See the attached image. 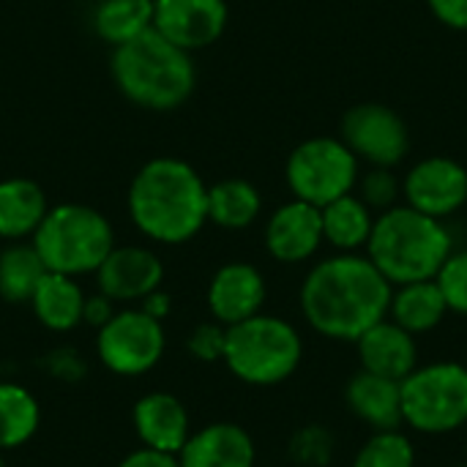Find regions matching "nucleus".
I'll return each mask as SVG.
<instances>
[{
	"mask_svg": "<svg viewBox=\"0 0 467 467\" xmlns=\"http://www.w3.org/2000/svg\"><path fill=\"white\" fill-rule=\"evenodd\" d=\"M394 285L367 254L339 252L320 260L301 285V312L326 339L356 342L389 317Z\"/></svg>",
	"mask_w": 467,
	"mask_h": 467,
	"instance_id": "1",
	"label": "nucleus"
},
{
	"mask_svg": "<svg viewBox=\"0 0 467 467\" xmlns=\"http://www.w3.org/2000/svg\"><path fill=\"white\" fill-rule=\"evenodd\" d=\"M129 216L156 244L178 246L208 224V186L200 172L175 156L145 161L129 186Z\"/></svg>",
	"mask_w": 467,
	"mask_h": 467,
	"instance_id": "2",
	"label": "nucleus"
},
{
	"mask_svg": "<svg viewBox=\"0 0 467 467\" xmlns=\"http://www.w3.org/2000/svg\"><path fill=\"white\" fill-rule=\"evenodd\" d=\"M109 74L123 99L153 112L178 109L197 88L192 52L175 47L153 27L134 41L112 47Z\"/></svg>",
	"mask_w": 467,
	"mask_h": 467,
	"instance_id": "3",
	"label": "nucleus"
},
{
	"mask_svg": "<svg viewBox=\"0 0 467 467\" xmlns=\"http://www.w3.org/2000/svg\"><path fill=\"white\" fill-rule=\"evenodd\" d=\"M451 252L454 241L443 219L410 205H394L375 216L367 241V257L394 287L435 279Z\"/></svg>",
	"mask_w": 467,
	"mask_h": 467,
	"instance_id": "4",
	"label": "nucleus"
},
{
	"mask_svg": "<svg viewBox=\"0 0 467 467\" xmlns=\"http://www.w3.org/2000/svg\"><path fill=\"white\" fill-rule=\"evenodd\" d=\"M30 244L47 271L79 279L85 274H96L112 252L115 230L101 211L82 202H60L49 205Z\"/></svg>",
	"mask_w": 467,
	"mask_h": 467,
	"instance_id": "5",
	"label": "nucleus"
},
{
	"mask_svg": "<svg viewBox=\"0 0 467 467\" xmlns=\"http://www.w3.org/2000/svg\"><path fill=\"white\" fill-rule=\"evenodd\" d=\"M304 342L293 323L276 315H254L227 328L224 364L246 386H279L296 375Z\"/></svg>",
	"mask_w": 467,
	"mask_h": 467,
	"instance_id": "6",
	"label": "nucleus"
},
{
	"mask_svg": "<svg viewBox=\"0 0 467 467\" xmlns=\"http://www.w3.org/2000/svg\"><path fill=\"white\" fill-rule=\"evenodd\" d=\"M402 424L424 435H449L467 424V364L416 367L402 383Z\"/></svg>",
	"mask_w": 467,
	"mask_h": 467,
	"instance_id": "7",
	"label": "nucleus"
},
{
	"mask_svg": "<svg viewBox=\"0 0 467 467\" xmlns=\"http://www.w3.org/2000/svg\"><path fill=\"white\" fill-rule=\"evenodd\" d=\"M358 159L339 137H309L296 145L285 161V181L296 200L328 205L356 192Z\"/></svg>",
	"mask_w": 467,
	"mask_h": 467,
	"instance_id": "8",
	"label": "nucleus"
},
{
	"mask_svg": "<svg viewBox=\"0 0 467 467\" xmlns=\"http://www.w3.org/2000/svg\"><path fill=\"white\" fill-rule=\"evenodd\" d=\"M167 350V334L159 320L140 306L118 309L96 334V358L120 378H140L159 367Z\"/></svg>",
	"mask_w": 467,
	"mask_h": 467,
	"instance_id": "9",
	"label": "nucleus"
},
{
	"mask_svg": "<svg viewBox=\"0 0 467 467\" xmlns=\"http://www.w3.org/2000/svg\"><path fill=\"white\" fill-rule=\"evenodd\" d=\"M339 140L356 153L358 161L389 170H394L410 148V131L405 118L380 101H364L350 107L342 118Z\"/></svg>",
	"mask_w": 467,
	"mask_h": 467,
	"instance_id": "10",
	"label": "nucleus"
},
{
	"mask_svg": "<svg viewBox=\"0 0 467 467\" xmlns=\"http://www.w3.org/2000/svg\"><path fill=\"white\" fill-rule=\"evenodd\" d=\"M405 205L449 219L467 202V170L449 156H430L416 161L402 181Z\"/></svg>",
	"mask_w": 467,
	"mask_h": 467,
	"instance_id": "11",
	"label": "nucleus"
},
{
	"mask_svg": "<svg viewBox=\"0 0 467 467\" xmlns=\"http://www.w3.org/2000/svg\"><path fill=\"white\" fill-rule=\"evenodd\" d=\"M227 22V0H153V30L186 52L216 44Z\"/></svg>",
	"mask_w": 467,
	"mask_h": 467,
	"instance_id": "12",
	"label": "nucleus"
},
{
	"mask_svg": "<svg viewBox=\"0 0 467 467\" xmlns=\"http://www.w3.org/2000/svg\"><path fill=\"white\" fill-rule=\"evenodd\" d=\"M96 287L115 304H140L145 296L161 287L164 263L148 246H112L104 263L96 268Z\"/></svg>",
	"mask_w": 467,
	"mask_h": 467,
	"instance_id": "13",
	"label": "nucleus"
},
{
	"mask_svg": "<svg viewBox=\"0 0 467 467\" xmlns=\"http://www.w3.org/2000/svg\"><path fill=\"white\" fill-rule=\"evenodd\" d=\"M268 287H265V276L260 274V268H254L252 263H224L222 268L213 271L211 282H208V312L216 323H222L224 328L244 323L254 315L263 312Z\"/></svg>",
	"mask_w": 467,
	"mask_h": 467,
	"instance_id": "14",
	"label": "nucleus"
},
{
	"mask_svg": "<svg viewBox=\"0 0 467 467\" xmlns=\"http://www.w3.org/2000/svg\"><path fill=\"white\" fill-rule=\"evenodd\" d=\"M263 241H265L268 254L276 263L296 265V263L312 260L317 254V249L326 244L320 208L293 197L290 202L279 205L268 216Z\"/></svg>",
	"mask_w": 467,
	"mask_h": 467,
	"instance_id": "15",
	"label": "nucleus"
},
{
	"mask_svg": "<svg viewBox=\"0 0 467 467\" xmlns=\"http://www.w3.org/2000/svg\"><path fill=\"white\" fill-rule=\"evenodd\" d=\"M131 427L142 446L178 454L192 435L186 405L167 391L142 394L131 408Z\"/></svg>",
	"mask_w": 467,
	"mask_h": 467,
	"instance_id": "16",
	"label": "nucleus"
},
{
	"mask_svg": "<svg viewBox=\"0 0 467 467\" xmlns=\"http://www.w3.org/2000/svg\"><path fill=\"white\" fill-rule=\"evenodd\" d=\"M178 462L181 467H254L257 449L241 424L213 421L189 435Z\"/></svg>",
	"mask_w": 467,
	"mask_h": 467,
	"instance_id": "17",
	"label": "nucleus"
},
{
	"mask_svg": "<svg viewBox=\"0 0 467 467\" xmlns=\"http://www.w3.org/2000/svg\"><path fill=\"white\" fill-rule=\"evenodd\" d=\"M358 361L364 372L389 378V380H405L419 367V348L413 334H408L394 320L383 317L372 328H367L358 339Z\"/></svg>",
	"mask_w": 467,
	"mask_h": 467,
	"instance_id": "18",
	"label": "nucleus"
},
{
	"mask_svg": "<svg viewBox=\"0 0 467 467\" xmlns=\"http://www.w3.org/2000/svg\"><path fill=\"white\" fill-rule=\"evenodd\" d=\"M348 408L369 424L375 432L402 427V389L400 380H389L372 372H358L345 389Z\"/></svg>",
	"mask_w": 467,
	"mask_h": 467,
	"instance_id": "19",
	"label": "nucleus"
},
{
	"mask_svg": "<svg viewBox=\"0 0 467 467\" xmlns=\"http://www.w3.org/2000/svg\"><path fill=\"white\" fill-rule=\"evenodd\" d=\"M47 211V192L33 178L14 175L0 181V241L14 244L33 238Z\"/></svg>",
	"mask_w": 467,
	"mask_h": 467,
	"instance_id": "20",
	"label": "nucleus"
},
{
	"mask_svg": "<svg viewBox=\"0 0 467 467\" xmlns=\"http://www.w3.org/2000/svg\"><path fill=\"white\" fill-rule=\"evenodd\" d=\"M27 304L33 309V317L47 331L68 334L77 326H82L85 290L79 287V282L74 276L47 271Z\"/></svg>",
	"mask_w": 467,
	"mask_h": 467,
	"instance_id": "21",
	"label": "nucleus"
},
{
	"mask_svg": "<svg viewBox=\"0 0 467 467\" xmlns=\"http://www.w3.org/2000/svg\"><path fill=\"white\" fill-rule=\"evenodd\" d=\"M389 315L397 326H402L408 334H427L443 323L449 315L446 298L438 287L435 279L424 282H410V285H397L391 293Z\"/></svg>",
	"mask_w": 467,
	"mask_h": 467,
	"instance_id": "22",
	"label": "nucleus"
},
{
	"mask_svg": "<svg viewBox=\"0 0 467 467\" xmlns=\"http://www.w3.org/2000/svg\"><path fill=\"white\" fill-rule=\"evenodd\" d=\"M320 219H323V241L331 244L334 249L339 252L367 249V241L375 227V216L372 208L356 192L323 205Z\"/></svg>",
	"mask_w": 467,
	"mask_h": 467,
	"instance_id": "23",
	"label": "nucleus"
},
{
	"mask_svg": "<svg viewBox=\"0 0 467 467\" xmlns=\"http://www.w3.org/2000/svg\"><path fill=\"white\" fill-rule=\"evenodd\" d=\"M263 197L244 178H224L208 186V222L222 230H246L260 219Z\"/></svg>",
	"mask_w": 467,
	"mask_h": 467,
	"instance_id": "24",
	"label": "nucleus"
},
{
	"mask_svg": "<svg viewBox=\"0 0 467 467\" xmlns=\"http://www.w3.org/2000/svg\"><path fill=\"white\" fill-rule=\"evenodd\" d=\"M41 427V405L30 389L0 380V454L22 449Z\"/></svg>",
	"mask_w": 467,
	"mask_h": 467,
	"instance_id": "25",
	"label": "nucleus"
},
{
	"mask_svg": "<svg viewBox=\"0 0 467 467\" xmlns=\"http://www.w3.org/2000/svg\"><path fill=\"white\" fill-rule=\"evenodd\" d=\"M153 27V0H99L93 8V30L109 44L120 47Z\"/></svg>",
	"mask_w": 467,
	"mask_h": 467,
	"instance_id": "26",
	"label": "nucleus"
},
{
	"mask_svg": "<svg viewBox=\"0 0 467 467\" xmlns=\"http://www.w3.org/2000/svg\"><path fill=\"white\" fill-rule=\"evenodd\" d=\"M47 265L33 244L14 241L0 252V298L8 304H27L44 279Z\"/></svg>",
	"mask_w": 467,
	"mask_h": 467,
	"instance_id": "27",
	"label": "nucleus"
},
{
	"mask_svg": "<svg viewBox=\"0 0 467 467\" xmlns=\"http://www.w3.org/2000/svg\"><path fill=\"white\" fill-rule=\"evenodd\" d=\"M353 467H416V449L400 430L375 432L358 449Z\"/></svg>",
	"mask_w": 467,
	"mask_h": 467,
	"instance_id": "28",
	"label": "nucleus"
},
{
	"mask_svg": "<svg viewBox=\"0 0 467 467\" xmlns=\"http://www.w3.org/2000/svg\"><path fill=\"white\" fill-rule=\"evenodd\" d=\"M356 194L372 208V211H389L397 205L400 194H402V181L394 175V170L389 167H372L369 172L358 175L356 183Z\"/></svg>",
	"mask_w": 467,
	"mask_h": 467,
	"instance_id": "29",
	"label": "nucleus"
},
{
	"mask_svg": "<svg viewBox=\"0 0 467 467\" xmlns=\"http://www.w3.org/2000/svg\"><path fill=\"white\" fill-rule=\"evenodd\" d=\"M449 312L465 315L467 317V249L462 252H451L446 257V263L441 265L438 276H435Z\"/></svg>",
	"mask_w": 467,
	"mask_h": 467,
	"instance_id": "30",
	"label": "nucleus"
},
{
	"mask_svg": "<svg viewBox=\"0 0 467 467\" xmlns=\"http://www.w3.org/2000/svg\"><path fill=\"white\" fill-rule=\"evenodd\" d=\"M331 454H334V441H331V435H328L323 427H317V424L298 430V432L293 435V441H290V457H293L298 465L323 467L328 465Z\"/></svg>",
	"mask_w": 467,
	"mask_h": 467,
	"instance_id": "31",
	"label": "nucleus"
},
{
	"mask_svg": "<svg viewBox=\"0 0 467 467\" xmlns=\"http://www.w3.org/2000/svg\"><path fill=\"white\" fill-rule=\"evenodd\" d=\"M224 345H227V328L216 320L211 323H200L189 339H186V350L192 358L202 361V364H216L224 358Z\"/></svg>",
	"mask_w": 467,
	"mask_h": 467,
	"instance_id": "32",
	"label": "nucleus"
},
{
	"mask_svg": "<svg viewBox=\"0 0 467 467\" xmlns=\"http://www.w3.org/2000/svg\"><path fill=\"white\" fill-rule=\"evenodd\" d=\"M41 369L60 383H79L88 375V364L74 348H55L41 358Z\"/></svg>",
	"mask_w": 467,
	"mask_h": 467,
	"instance_id": "33",
	"label": "nucleus"
},
{
	"mask_svg": "<svg viewBox=\"0 0 467 467\" xmlns=\"http://www.w3.org/2000/svg\"><path fill=\"white\" fill-rule=\"evenodd\" d=\"M432 16L451 27V30H467V0H427Z\"/></svg>",
	"mask_w": 467,
	"mask_h": 467,
	"instance_id": "34",
	"label": "nucleus"
},
{
	"mask_svg": "<svg viewBox=\"0 0 467 467\" xmlns=\"http://www.w3.org/2000/svg\"><path fill=\"white\" fill-rule=\"evenodd\" d=\"M115 301H109L104 293H93V296H85V309H82V323L85 326H93L96 331L115 315Z\"/></svg>",
	"mask_w": 467,
	"mask_h": 467,
	"instance_id": "35",
	"label": "nucleus"
},
{
	"mask_svg": "<svg viewBox=\"0 0 467 467\" xmlns=\"http://www.w3.org/2000/svg\"><path fill=\"white\" fill-rule=\"evenodd\" d=\"M118 467H181L178 454H167V451H156V449H134L131 454H126Z\"/></svg>",
	"mask_w": 467,
	"mask_h": 467,
	"instance_id": "36",
	"label": "nucleus"
},
{
	"mask_svg": "<svg viewBox=\"0 0 467 467\" xmlns=\"http://www.w3.org/2000/svg\"><path fill=\"white\" fill-rule=\"evenodd\" d=\"M137 306H140L145 315H150L153 320L164 323V320L170 317V312H172V298H170V293H164V290L159 287V290H153L150 296H145Z\"/></svg>",
	"mask_w": 467,
	"mask_h": 467,
	"instance_id": "37",
	"label": "nucleus"
},
{
	"mask_svg": "<svg viewBox=\"0 0 467 467\" xmlns=\"http://www.w3.org/2000/svg\"><path fill=\"white\" fill-rule=\"evenodd\" d=\"M454 467H467V465H454Z\"/></svg>",
	"mask_w": 467,
	"mask_h": 467,
	"instance_id": "38",
	"label": "nucleus"
},
{
	"mask_svg": "<svg viewBox=\"0 0 467 467\" xmlns=\"http://www.w3.org/2000/svg\"><path fill=\"white\" fill-rule=\"evenodd\" d=\"M465 457H467V449H465Z\"/></svg>",
	"mask_w": 467,
	"mask_h": 467,
	"instance_id": "39",
	"label": "nucleus"
},
{
	"mask_svg": "<svg viewBox=\"0 0 467 467\" xmlns=\"http://www.w3.org/2000/svg\"><path fill=\"white\" fill-rule=\"evenodd\" d=\"M0 467H8V465H0Z\"/></svg>",
	"mask_w": 467,
	"mask_h": 467,
	"instance_id": "40",
	"label": "nucleus"
}]
</instances>
